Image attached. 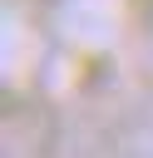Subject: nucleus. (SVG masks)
Instances as JSON below:
<instances>
[]
</instances>
